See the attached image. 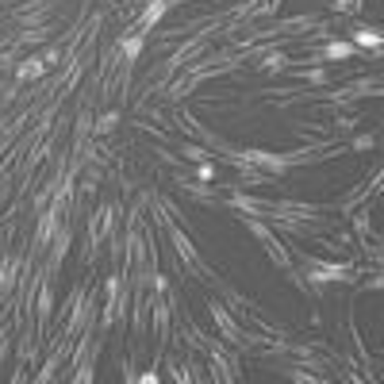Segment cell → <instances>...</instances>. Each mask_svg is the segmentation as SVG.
Instances as JSON below:
<instances>
[{"label":"cell","mask_w":384,"mask_h":384,"mask_svg":"<svg viewBox=\"0 0 384 384\" xmlns=\"http://www.w3.org/2000/svg\"><path fill=\"white\" fill-rule=\"evenodd\" d=\"M358 43H365V46H376V43H380V35H373V31H358Z\"/></svg>","instance_id":"obj_2"},{"label":"cell","mask_w":384,"mask_h":384,"mask_svg":"<svg viewBox=\"0 0 384 384\" xmlns=\"http://www.w3.org/2000/svg\"><path fill=\"white\" fill-rule=\"evenodd\" d=\"M162 12H166V4H154V8H150V12H146V23H154V19H157V16H162Z\"/></svg>","instance_id":"obj_3"},{"label":"cell","mask_w":384,"mask_h":384,"mask_svg":"<svg viewBox=\"0 0 384 384\" xmlns=\"http://www.w3.org/2000/svg\"><path fill=\"white\" fill-rule=\"evenodd\" d=\"M349 54V46L346 43H334V46H327V58H346Z\"/></svg>","instance_id":"obj_1"}]
</instances>
